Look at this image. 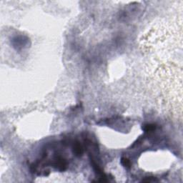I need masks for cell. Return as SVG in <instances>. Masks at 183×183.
Returning <instances> with one entry per match:
<instances>
[{
	"label": "cell",
	"mask_w": 183,
	"mask_h": 183,
	"mask_svg": "<svg viewBox=\"0 0 183 183\" xmlns=\"http://www.w3.org/2000/svg\"><path fill=\"white\" fill-rule=\"evenodd\" d=\"M54 166H56V167L58 170H59L60 171H63V170H64L66 169L67 162L63 158L58 157L57 158L56 162H54Z\"/></svg>",
	"instance_id": "obj_1"
},
{
	"label": "cell",
	"mask_w": 183,
	"mask_h": 183,
	"mask_svg": "<svg viewBox=\"0 0 183 183\" xmlns=\"http://www.w3.org/2000/svg\"><path fill=\"white\" fill-rule=\"evenodd\" d=\"M73 152L77 157H81L83 154V147L81 144L78 142H76L73 145Z\"/></svg>",
	"instance_id": "obj_2"
},
{
	"label": "cell",
	"mask_w": 183,
	"mask_h": 183,
	"mask_svg": "<svg viewBox=\"0 0 183 183\" xmlns=\"http://www.w3.org/2000/svg\"><path fill=\"white\" fill-rule=\"evenodd\" d=\"M121 163H122V165L127 167V168H130V166H131V163H130V160L127 159L126 157H122L121 159Z\"/></svg>",
	"instance_id": "obj_3"
},
{
	"label": "cell",
	"mask_w": 183,
	"mask_h": 183,
	"mask_svg": "<svg viewBox=\"0 0 183 183\" xmlns=\"http://www.w3.org/2000/svg\"><path fill=\"white\" fill-rule=\"evenodd\" d=\"M155 127H155L154 125H151V124H149V125H147L144 126L143 129H144V130L145 132H149L153 131L154 129H155Z\"/></svg>",
	"instance_id": "obj_4"
},
{
	"label": "cell",
	"mask_w": 183,
	"mask_h": 183,
	"mask_svg": "<svg viewBox=\"0 0 183 183\" xmlns=\"http://www.w3.org/2000/svg\"><path fill=\"white\" fill-rule=\"evenodd\" d=\"M155 181H157V179L154 177H147L142 180V182H147V183L148 182L149 183V182H155Z\"/></svg>",
	"instance_id": "obj_5"
}]
</instances>
